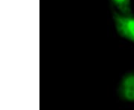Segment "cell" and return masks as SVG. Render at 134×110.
Instances as JSON below:
<instances>
[{
    "mask_svg": "<svg viewBox=\"0 0 134 110\" xmlns=\"http://www.w3.org/2000/svg\"><path fill=\"white\" fill-rule=\"evenodd\" d=\"M118 94L123 101L134 102V72H128L122 77Z\"/></svg>",
    "mask_w": 134,
    "mask_h": 110,
    "instance_id": "cell-2",
    "label": "cell"
},
{
    "mask_svg": "<svg viewBox=\"0 0 134 110\" xmlns=\"http://www.w3.org/2000/svg\"><path fill=\"white\" fill-rule=\"evenodd\" d=\"M115 31L121 37L134 43V14L113 11Z\"/></svg>",
    "mask_w": 134,
    "mask_h": 110,
    "instance_id": "cell-1",
    "label": "cell"
},
{
    "mask_svg": "<svg viewBox=\"0 0 134 110\" xmlns=\"http://www.w3.org/2000/svg\"><path fill=\"white\" fill-rule=\"evenodd\" d=\"M116 10L123 14H132L131 0H110Z\"/></svg>",
    "mask_w": 134,
    "mask_h": 110,
    "instance_id": "cell-3",
    "label": "cell"
}]
</instances>
